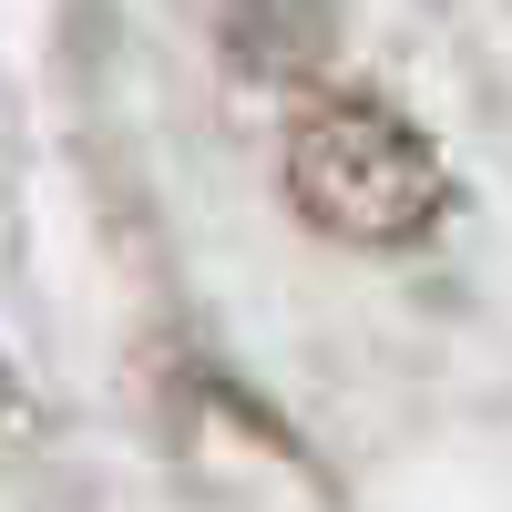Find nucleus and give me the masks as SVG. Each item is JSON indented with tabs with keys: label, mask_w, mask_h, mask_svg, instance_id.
Listing matches in <instances>:
<instances>
[{
	"label": "nucleus",
	"mask_w": 512,
	"mask_h": 512,
	"mask_svg": "<svg viewBox=\"0 0 512 512\" xmlns=\"http://www.w3.org/2000/svg\"><path fill=\"white\" fill-rule=\"evenodd\" d=\"M297 195L338 236H410L441 205V175L390 113H328L297 134Z\"/></svg>",
	"instance_id": "f257e3e1"
}]
</instances>
